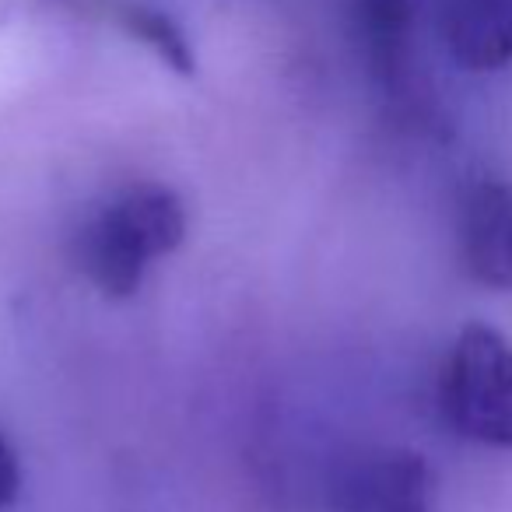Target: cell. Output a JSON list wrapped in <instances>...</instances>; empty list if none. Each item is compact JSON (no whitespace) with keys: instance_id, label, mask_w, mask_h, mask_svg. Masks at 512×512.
Returning a JSON list of instances; mask_svg holds the SVG:
<instances>
[{"instance_id":"6da1fadb","label":"cell","mask_w":512,"mask_h":512,"mask_svg":"<svg viewBox=\"0 0 512 512\" xmlns=\"http://www.w3.org/2000/svg\"><path fill=\"white\" fill-rule=\"evenodd\" d=\"M439 397L463 439L512 449V344L488 323L463 327L442 369Z\"/></svg>"},{"instance_id":"ba28073f","label":"cell","mask_w":512,"mask_h":512,"mask_svg":"<svg viewBox=\"0 0 512 512\" xmlns=\"http://www.w3.org/2000/svg\"><path fill=\"white\" fill-rule=\"evenodd\" d=\"M116 22L123 25L127 36H134L141 46H148L169 71H176L179 78H193L197 74V53H193L186 32L179 29V22L165 11L151 8V4H137L127 0L116 8Z\"/></svg>"},{"instance_id":"9c48e42d","label":"cell","mask_w":512,"mask_h":512,"mask_svg":"<svg viewBox=\"0 0 512 512\" xmlns=\"http://www.w3.org/2000/svg\"><path fill=\"white\" fill-rule=\"evenodd\" d=\"M18 491H22V467H18L15 449H11L8 439L0 435V509L15 505Z\"/></svg>"},{"instance_id":"3957f363","label":"cell","mask_w":512,"mask_h":512,"mask_svg":"<svg viewBox=\"0 0 512 512\" xmlns=\"http://www.w3.org/2000/svg\"><path fill=\"white\" fill-rule=\"evenodd\" d=\"M460 256L467 274L491 292H512V186L484 176L460 204Z\"/></svg>"},{"instance_id":"7a4b0ae2","label":"cell","mask_w":512,"mask_h":512,"mask_svg":"<svg viewBox=\"0 0 512 512\" xmlns=\"http://www.w3.org/2000/svg\"><path fill=\"white\" fill-rule=\"evenodd\" d=\"M435 477L414 449H365L334 481L337 512H432Z\"/></svg>"},{"instance_id":"8992f818","label":"cell","mask_w":512,"mask_h":512,"mask_svg":"<svg viewBox=\"0 0 512 512\" xmlns=\"http://www.w3.org/2000/svg\"><path fill=\"white\" fill-rule=\"evenodd\" d=\"M348 11L358 46L369 60V71L383 85H397L411 60L418 0H348Z\"/></svg>"},{"instance_id":"52a82bcc","label":"cell","mask_w":512,"mask_h":512,"mask_svg":"<svg viewBox=\"0 0 512 512\" xmlns=\"http://www.w3.org/2000/svg\"><path fill=\"white\" fill-rule=\"evenodd\" d=\"M109 211L134 235V242L148 253V260L172 253L186 235L183 200L165 186H134L120 200H113Z\"/></svg>"},{"instance_id":"277c9868","label":"cell","mask_w":512,"mask_h":512,"mask_svg":"<svg viewBox=\"0 0 512 512\" xmlns=\"http://www.w3.org/2000/svg\"><path fill=\"white\" fill-rule=\"evenodd\" d=\"M439 32L463 71L491 74L512 64V0H442Z\"/></svg>"},{"instance_id":"5b68a950","label":"cell","mask_w":512,"mask_h":512,"mask_svg":"<svg viewBox=\"0 0 512 512\" xmlns=\"http://www.w3.org/2000/svg\"><path fill=\"white\" fill-rule=\"evenodd\" d=\"M78 264L95 288L109 299H130L141 288L148 271V253L134 242V235L113 218V211H102L78 232Z\"/></svg>"}]
</instances>
